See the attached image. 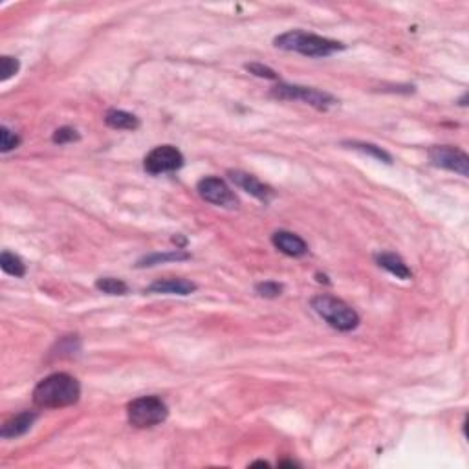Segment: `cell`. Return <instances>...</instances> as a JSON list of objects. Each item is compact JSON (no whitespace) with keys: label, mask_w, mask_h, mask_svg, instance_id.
I'll return each mask as SVG.
<instances>
[{"label":"cell","mask_w":469,"mask_h":469,"mask_svg":"<svg viewBox=\"0 0 469 469\" xmlns=\"http://www.w3.org/2000/svg\"><path fill=\"white\" fill-rule=\"evenodd\" d=\"M79 396V381L70 374L56 372L39 381V385L33 390V404L42 409H60L77 404Z\"/></svg>","instance_id":"obj_1"},{"label":"cell","mask_w":469,"mask_h":469,"mask_svg":"<svg viewBox=\"0 0 469 469\" xmlns=\"http://www.w3.org/2000/svg\"><path fill=\"white\" fill-rule=\"evenodd\" d=\"M274 44L281 50L297 51L307 57H328L335 51L345 50L341 42L321 37L316 33L302 32V30H290V32L283 33L279 37H275Z\"/></svg>","instance_id":"obj_2"},{"label":"cell","mask_w":469,"mask_h":469,"mask_svg":"<svg viewBox=\"0 0 469 469\" xmlns=\"http://www.w3.org/2000/svg\"><path fill=\"white\" fill-rule=\"evenodd\" d=\"M311 308L328 323L332 328L340 332H350L359 325L358 311L347 302L332 295H317L311 299Z\"/></svg>","instance_id":"obj_3"},{"label":"cell","mask_w":469,"mask_h":469,"mask_svg":"<svg viewBox=\"0 0 469 469\" xmlns=\"http://www.w3.org/2000/svg\"><path fill=\"white\" fill-rule=\"evenodd\" d=\"M127 416L134 428L147 429L165 422L169 416V409L165 401L158 396H141V398L130 401L127 407Z\"/></svg>","instance_id":"obj_4"},{"label":"cell","mask_w":469,"mask_h":469,"mask_svg":"<svg viewBox=\"0 0 469 469\" xmlns=\"http://www.w3.org/2000/svg\"><path fill=\"white\" fill-rule=\"evenodd\" d=\"M271 98L281 99V101H302L317 108V110H328V108L338 105V99L330 96L328 92L323 90L310 89V86H299V84H277L270 92Z\"/></svg>","instance_id":"obj_5"},{"label":"cell","mask_w":469,"mask_h":469,"mask_svg":"<svg viewBox=\"0 0 469 469\" xmlns=\"http://www.w3.org/2000/svg\"><path fill=\"white\" fill-rule=\"evenodd\" d=\"M196 191H198V195L202 196L205 202L219 205V207H224V210H235L238 205L237 196H235L231 187H229L222 178H202V180L198 181V186H196Z\"/></svg>","instance_id":"obj_6"},{"label":"cell","mask_w":469,"mask_h":469,"mask_svg":"<svg viewBox=\"0 0 469 469\" xmlns=\"http://www.w3.org/2000/svg\"><path fill=\"white\" fill-rule=\"evenodd\" d=\"M429 160L432 165L446 169L451 172H458L460 176H469V156L464 150L449 147V145H435L429 149Z\"/></svg>","instance_id":"obj_7"},{"label":"cell","mask_w":469,"mask_h":469,"mask_svg":"<svg viewBox=\"0 0 469 469\" xmlns=\"http://www.w3.org/2000/svg\"><path fill=\"white\" fill-rule=\"evenodd\" d=\"M181 165H184V156L172 145H160V147L150 150L143 160L145 171L150 172V174L178 171V169H181Z\"/></svg>","instance_id":"obj_8"},{"label":"cell","mask_w":469,"mask_h":469,"mask_svg":"<svg viewBox=\"0 0 469 469\" xmlns=\"http://www.w3.org/2000/svg\"><path fill=\"white\" fill-rule=\"evenodd\" d=\"M229 180L235 184L237 187H240L242 191H246L248 195L255 196L257 200H260V202H270L271 198H274V189H271L270 186H266V184H262L260 180H257L255 176H251V174H248V172L244 171H229L228 172Z\"/></svg>","instance_id":"obj_9"},{"label":"cell","mask_w":469,"mask_h":469,"mask_svg":"<svg viewBox=\"0 0 469 469\" xmlns=\"http://www.w3.org/2000/svg\"><path fill=\"white\" fill-rule=\"evenodd\" d=\"M271 242H274V246L284 253V255L288 257H302L308 253V244L302 240L299 235L292 231H275L274 237H271Z\"/></svg>","instance_id":"obj_10"},{"label":"cell","mask_w":469,"mask_h":469,"mask_svg":"<svg viewBox=\"0 0 469 469\" xmlns=\"http://www.w3.org/2000/svg\"><path fill=\"white\" fill-rule=\"evenodd\" d=\"M171 293V295H191L196 292V284L193 281L180 279V277H171V279L154 281L145 293Z\"/></svg>","instance_id":"obj_11"},{"label":"cell","mask_w":469,"mask_h":469,"mask_svg":"<svg viewBox=\"0 0 469 469\" xmlns=\"http://www.w3.org/2000/svg\"><path fill=\"white\" fill-rule=\"evenodd\" d=\"M35 420H37V414L30 413V411H24V413L17 414V416L10 418L4 423V425H2L0 437L2 438L23 437V435H26V432L32 429V425Z\"/></svg>","instance_id":"obj_12"},{"label":"cell","mask_w":469,"mask_h":469,"mask_svg":"<svg viewBox=\"0 0 469 469\" xmlns=\"http://www.w3.org/2000/svg\"><path fill=\"white\" fill-rule=\"evenodd\" d=\"M376 262L380 268L387 270L389 274L398 277V279L401 281L413 279V271L409 270V266L405 264L404 259L396 255V253H380V255H376Z\"/></svg>","instance_id":"obj_13"},{"label":"cell","mask_w":469,"mask_h":469,"mask_svg":"<svg viewBox=\"0 0 469 469\" xmlns=\"http://www.w3.org/2000/svg\"><path fill=\"white\" fill-rule=\"evenodd\" d=\"M105 123L110 129L116 130H136L140 127V120L125 110H117V108H112L105 114Z\"/></svg>","instance_id":"obj_14"},{"label":"cell","mask_w":469,"mask_h":469,"mask_svg":"<svg viewBox=\"0 0 469 469\" xmlns=\"http://www.w3.org/2000/svg\"><path fill=\"white\" fill-rule=\"evenodd\" d=\"M189 253L184 250H174L169 251V253H153V255H147L138 262L140 268H145V266H156L162 264V262H176V260H187L189 259Z\"/></svg>","instance_id":"obj_15"},{"label":"cell","mask_w":469,"mask_h":469,"mask_svg":"<svg viewBox=\"0 0 469 469\" xmlns=\"http://www.w3.org/2000/svg\"><path fill=\"white\" fill-rule=\"evenodd\" d=\"M0 266H2V270L6 271L8 275H13V277H24L26 275V266L20 260V257L13 255L10 251H4L2 257H0Z\"/></svg>","instance_id":"obj_16"},{"label":"cell","mask_w":469,"mask_h":469,"mask_svg":"<svg viewBox=\"0 0 469 469\" xmlns=\"http://www.w3.org/2000/svg\"><path fill=\"white\" fill-rule=\"evenodd\" d=\"M343 145H347V147H350V149L361 150V153L368 154V156L380 160V162H383V163H392V156H390L387 150L381 149V147H378V145L363 143V141H347V143H343Z\"/></svg>","instance_id":"obj_17"},{"label":"cell","mask_w":469,"mask_h":469,"mask_svg":"<svg viewBox=\"0 0 469 469\" xmlns=\"http://www.w3.org/2000/svg\"><path fill=\"white\" fill-rule=\"evenodd\" d=\"M96 288L99 292L107 293V295H125V293H129L127 283L116 279V277H101V279L96 281Z\"/></svg>","instance_id":"obj_18"},{"label":"cell","mask_w":469,"mask_h":469,"mask_svg":"<svg viewBox=\"0 0 469 469\" xmlns=\"http://www.w3.org/2000/svg\"><path fill=\"white\" fill-rule=\"evenodd\" d=\"M20 145V138L17 134H13L8 127H2L0 129V150L2 153H10V150L17 149Z\"/></svg>","instance_id":"obj_19"},{"label":"cell","mask_w":469,"mask_h":469,"mask_svg":"<svg viewBox=\"0 0 469 469\" xmlns=\"http://www.w3.org/2000/svg\"><path fill=\"white\" fill-rule=\"evenodd\" d=\"M255 292L259 293L260 297L275 299V297H279L281 293H283V284L275 283V281H266V283L257 284Z\"/></svg>","instance_id":"obj_20"},{"label":"cell","mask_w":469,"mask_h":469,"mask_svg":"<svg viewBox=\"0 0 469 469\" xmlns=\"http://www.w3.org/2000/svg\"><path fill=\"white\" fill-rule=\"evenodd\" d=\"M20 68L19 59H15V57H8L4 56L2 60H0V79L8 81L10 77H13Z\"/></svg>","instance_id":"obj_21"},{"label":"cell","mask_w":469,"mask_h":469,"mask_svg":"<svg viewBox=\"0 0 469 469\" xmlns=\"http://www.w3.org/2000/svg\"><path fill=\"white\" fill-rule=\"evenodd\" d=\"M81 136L79 132L75 129H72V127H60V129H57L56 132H53V143H59V145H65V143H72V141H77L79 140Z\"/></svg>","instance_id":"obj_22"},{"label":"cell","mask_w":469,"mask_h":469,"mask_svg":"<svg viewBox=\"0 0 469 469\" xmlns=\"http://www.w3.org/2000/svg\"><path fill=\"white\" fill-rule=\"evenodd\" d=\"M246 70L250 72V74L257 75V77H264V79H270V81L279 79L277 72L271 70L270 66L260 65V63H250V65H246Z\"/></svg>","instance_id":"obj_23"},{"label":"cell","mask_w":469,"mask_h":469,"mask_svg":"<svg viewBox=\"0 0 469 469\" xmlns=\"http://www.w3.org/2000/svg\"><path fill=\"white\" fill-rule=\"evenodd\" d=\"M317 277V281H319V283H325V284H330V281H328V277H326V275H321V274H317L316 275Z\"/></svg>","instance_id":"obj_24"},{"label":"cell","mask_w":469,"mask_h":469,"mask_svg":"<svg viewBox=\"0 0 469 469\" xmlns=\"http://www.w3.org/2000/svg\"><path fill=\"white\" fill-rule=\"evenodd\" d=\"M253 465H266V468H268V465H270V464H268V462H262V460H260V462H255V464H253Z\"/></svg>","instance_id":"obj_25"}]
</instances>
